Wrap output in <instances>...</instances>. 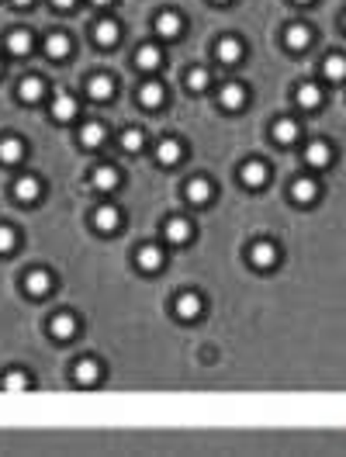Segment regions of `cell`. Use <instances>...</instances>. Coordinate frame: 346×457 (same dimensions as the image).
I'll return each instance as SVG.
<instances>
[{"label":"cell","instance_id":"cell-1","mask_svg":"<svg viewBox=\"0 0 346 457\" xmlns=\"http://www.w3.org/2000/svg\"><path fill=\"white\" fill-rule=\"evenodd\" d=\"M239 180H242L249 191H256V187H263V184L270 180V170H267L263 159H246L242 170H239Z\"/></svg>","mask_w":346,"mask_h":457},{"label":"cell","instance_id":"cell-2","mask_svg":"<svg viewBox=\"0 0 346 457\" xmlns=\"http://www.w3.org/2000/svg\"><path fill=\"white\" fill-rule=\"evenodd\" d=\"M73 381H77L80 388H90V385H97V381H101V364H97L94 357H84V360H77V367H73Z\"/></svg>","mask_w":346,"mask_h":457},{"label":"cell","instance_id":"cell-3","mask_svg":"<svg viewBox=\"0 0 346 457\" xmlns=\"http://www.w3.org/2000/svg\"><path fill=\"white\" fill-rule=\"evenodd\" d=\"M305 163H308L311 170H322V166H329V163H332V146H329L325 139H315V142L305 149Z\"/></svg>","mask_w":346,"mask_h":457},{"label":"cell","instance_id":"cell-4","mask_svg":"<svg viewBox=\"0 0 346 457\" xmlns=\"http://www.w3.org/2000/svg\"><path fill=\"white\" fill-rule=\"evenodd\" d=\"M249 260H253V267L270 271V267L277 264V246H273V243H267V240H260V243H253V246H249Z\"/></svg>","mask_w":346,"mask_h":457},{"label":"cell","instance_id":"cell-5","mask_svg":"<svg viewBox=\"0 0 346 457\" xmlns=\"http://www.w3.org/2000/svg\"><path fill=\"white\" fill-rule=\"evenodd\" d=\"M135 264L142 274H156V271H163V250L160 246H139Z\"/></svg>","mask_w":346,"mask_h":457},{"label":"cell","instance_id":"cell-6","mask_svg":"<svg viewBox=\"0 0 346 457\" xmlns=\"http://www.w3.org/2000/svg\"><path fill=\"white\" fill-rule=\"evenodd\" d=\"M201 309H204V302L194 295V291H184L177 302H173V312L184 319V322H191V319H198L201 315Z\"/></svg>","mask_w":346,"mask_h":457},{"label":"cell","instance_id":"cell-7","mask_svg":"<svg viewBox=\"0 0 346 457\" xmlns=\"http://www.w3.org/2000/svg\"><path fill=\"white\" fill-rule=\"evenodd\" d=\"M49 333L56 336V340H73L77 336V315H70V312H56L52 315V322H49Z\"/></svg>","mask_w":346,"mask_h":457},{"label":"cell","instance_id":"cell-8","mask_svg":"<svg viewBox=\"0 0 346 457\" xmlns=\"http://www.w3.org/2000/svg\"><path fill=\"white\" fill-rule=\"evenodd\" d=\"M118 225H122V215H118L115 204H101L94 211V228H97V233H115Z\"/></svg>","mask_w":346,"mask_h":457},{"label":"cell","instance_id":"cell-9","mask_svg":"<svg viewBox=\"0 0 346 457\" xmlns=\"http://www.w3.org/2000/svg\"><path fill=\"white\" fill-rule=\"evenodd\" d=\"M25 291H28L32 298H46V295L52 291V278H49V271H28V278H25Z\"/></svg>","mask_w":346,"mask_h":457},{"label":"cell","instance_id":"cell-10","mask_svg":"<svg viewBox=\"0 0 346 457\" xmlns=\"http://www.w3.org/2000/svg\"><path fill=\"white\" fill-rule=\"evenodd\" d=\"M163 233H166V240L173 243V246H184V243H191V222L187 218H170L166 225H163Z\"/></svg>","mask_w":346,"mask_h":457},{"label":"cell","instance_id":"cell-11","mask_svg":"<svg viewBox=\"0 0 346 457\" xmlns=\"http://www.w3.org/2000/svg\"><path fill=\"white\" fill-rule=\"evenodd\" d=\"M218 104H222L225 111H239V108L246 104V87H242V84H225L222 94H218Z\"/></svg>","mask_w":346,"mask_h":457},{"label":"cell","instance_id":"cell-12","mask_svg":"<svg viewBox=\"0 0 346 457\" xmlns=\"http://www.w3.org/2000/svg\"><path fill=\"white\" fill-rule=\"evenodd\" d=\"M25 159V142L21 139H0V163L4 166H15V163H21Z\"/></svg>","mask_w":346,"mask_h":457},{"label":"cell","instance_id":"cell-13","mask_svg":"<svg viewBox=\"0 0 346 457\" xmlns=\"http://www.w3.org/2000/svg\"><path fill=\"white\" fill-rule=\"evenodd\" d=\"M180 28H184V21H180L177 11H163V14L156 18V35H160V39H177Z\"/></svg>","mask_w":346,"mask_h":457},{"label":"cell","instance_id":"cell-14","mask_svg":"<svg viewBox=\"0 0 346 457\" xmlns=\"http://www.w3.org/2000/svg\"><path fill=\"white\" fill-rule=\"evenodd\" d=\"M284 46L294 49V52L308 49V46H311V28H308V25H291V28L284 32Z\"/></svg>","mask_w":346,"mask_h":457},{"label":"cell","instance_id":"cell-15","mask_svg":"<svg viewBox=\"0 0 346 457\" xmlns=\"http://www.w3.org/2000/svg\"><path fill=\"white\" fill-rule=\"evenodd\" d=\"M211 180L208 177H191V184H187V201L191 204H208L211 201Z\"/></svg>","mask_w":346,"mask_h":457},{"label":"cell","instance_id":"cell-16","mask_svg":"<svg viewBox=\"0 0 346 457\" xmlns=\"http://www.w3.org/2000/svg\"><path fill=\"white\" fill-rule=\"evenodd\" d=\"M218 59H222L225 66H236V63L242 59V42H239L236 35H225V39L218 42Z\"/></svg>","mask_w":346,"mask_h":457},{"label":"cell","instance_id":"cell-17","mask_svg":"<svg viewBox=\"0 0 346 457\" xmlns=\"http://www.w3.org/2000/svg\"><path fill=\"white\" fill-rule=\"evenodd\" d=\"M298 135H301V128H298V121H294V118H277V121H273V139H277L280 146L298 142Z\"/></svg>","mask_w":346,"mask_h":457},{"label":"cell","instance_id":"cell-18","mask_svg":"<svg viewBox=\"0 0 346 457\" xmlns=\"http://www.w3.org/2000/svg\"><path fill=\"white\" fill-rule=\"evenodd\" d=\"M46 52H49L52 59H66V56L73 52V42H70V35H63V32H52V35L46 39Z\"/></svg>","mask_w":346,"mask_h":457},{"label":"cell","instance_id":"cell-19","mask_svg":"<svg viewBox=\"0 0 346 457\" xmlns=\"http://www.w3.org/2000/svg\"><path fill=\"white\" fill-rule=\"evenodd\" d=\"M163 97H166V87H163V84H156V80L142 84V90H139V104H142V108H160V104H163Z\"/></svg>","mask_w":346,"mask_h":457},{"label":"cell","instance_id":"cell-20","mask_svg":"<svg viewBox=\"0 0 346 457\" xmlns=\"http://www.w3.org/2000/svg\"><path fill=\"white\" fill-rule=\"evenodd\" d=\"M180 156H184V146H180L177 139H163V142L156 146V159H160L163 166H173V163H180Z\"/></svg>","mask_w":346,"mask_h":457},{"label":"cell","instance_id":"cell-21","mask_svg":"<svg viewBox=\"0 0 346 457\" xmlns=\"http://www.w3.org/2000/svg\"><path fill=\"white\" fill-rule=\"evenodd\" d=\"M291 197H294L298 204H311V201L318 197V184H315L311 177H301V180H294V187H291Z\"/></svg>","mask_w":346,"mask_h":457},{"label":"cell","instance_id":"cell-22","mask_svg":"<svg viewBox=\"0 0 346 457\" xmlns=\"http://www.w3.org/2000/svg\"><path fill=\"white\" fill-rule=\"evenodd\" d=\"M32 46H35V39H32L25 28H18V32L8 35V52H11V56H28Z\"/></svg>","mask_w":346,"mask_h":457},{"label":"cell","instance_id":"cell-23","mask_svg":"<svg viewBox=\"0 0 346 457\" xmlns=\"http://www.w3.org/2000/svg\"><path fill=\"white\" fill-rule=\"evenodd\" d=\"M104 135H108V132H104L101 121H87V125L80 128V146H84V149H97V146L104 142Z\"/></svg>","mask_w":346,"mask_h":457},{"label":"cell","instance_id":"cell-24","mask_svg":"<svg viewBox=\"0 0 346 457\" xmlns=\"http://www.w3.org/2000/svg\"><path fill=\"white\" fill-rule=\"evenodd\" d=\"M118 180H122V177H118V170H115V166H97V170L90 173V184H94L97 191H115V187H118Z\"/></svg>","mask_w":346,"mask_h":457},{"label":"cell","instance_id":"cell-25","mask_svg":"<svg viewBox=\"0 0 346 457\" xmlns=\"http://www.w3.org/2000/svg\"><path fill=\"white\" fill-rule=\"evenodd\" d=\"M322 73H325V80H332V84H343L346 80V56H325V63H322Z\"/></svg>","mask_w":346,"mask_h":457},{"label":"cell","instance_id":"cell-26","mask_svg":"<svg viewBox=\"0 0 346 457\" xmlns=\"http://www.w3.org/2000/svg\"><path fill=\"white\" fill-rule=\"evenodd\" d=\"M0 388H4L8 395H21V391H28V388H32V381H28V374H25V371H8V374H4V381H0Z\"/></svg>","mask_w":346,"mask_h":457},{"label":"cell","instance_id":"cell-27","mask_svg":"<svg viewBox=\"0 0 346 457\" xmlns=\"http://www.w3.org/2000/svg\"><path fill=\"white\" fill-rule=\"evenodd\" d=\"M87 94H90L94 101H108V97L115 94V80H111V77H90V80H87Z\"/></svg>","mask_w":346,"mask_h":457},{"label":"cell","instance_id":"cell-28","mask_svg":"<svg viewBox=\"0 0 346 457\" xmlns=\"http://www.w3.org/2000/svg\"><path fill=\"white\" fill-rule=\"evenodd\" d=\"M42 94H46V84H42L39 77H25V80H21V87H18V97H21L25 104H35Z\"/></svg>","mask_w":346,"mask_h":457},{"label":"cell","instance_id":"cell-29","mask_svg":"<svg viewBox=\"0 0 346 457\" xmlns=\"http://www.w3.org/2000/svg\"><path fill=\"white\" fill-rule=\"evenodd\" d=\"M73 115H77V97L56 94V101H52V118H56V121H70Z\"/></svg>","mask_w":346,"mask_h":457},{"label":"cell","instance_id":"cell-30","mask_svg":"<svg viewBox=\"0 0 346 457\" xmlns=\"http://www.w3.org/2000/svg\"><path fill=\"white\" fill-rule=\"evenodd\" d=\"M118 39H122V28H118L115 21H101V25L94 28V42H97V46H104V49H108V46H115Z\"/></svg>","mask_w":346,"mask_h":457},{"label":"cell","instance_id":"cell-31","mask_svg":"<svg viewBox=\"0 0 346 457\" xmlns=\"http://www.w3.org/2000/svg\"><path fill=\"white\" fill-rule=\"evenodd\" d=\"M15 194H18V201H35V197L42 194V184H39V177H18V184H15Z\"/></svg>","mask_w":346,"mask_h":457},{"label":"cell","instance_id":"cell-32","mask_svg":"<svg viewBox=\"0 0 346 457\" xmlns=\"http://www.w3.org/2000/svg\"><path fill=\"white\" fill-rule=\"evenodd\" d=\"M163 63V52L156 49V46H142L139 52H135V66L139 70H156Z\"/></svg>","mask_w":346,"mask_h":457},{"label":"cell","instance_id":"cell-33","mask_svg":"<svg viewBox=\"0 0 346 457\" xmlns=\"http://www.w3.org/2000/svg\"><path fill=\"white\" fill-rule=\"evenodd\" d=\"M298 104H301L305 111H315V108L322 104V90H318L315 84H301V87H298Z\"/></svg>","mask_w":346,"mask_h":457},{"label":"cell","instance_id":"cell-34","mask_svg":"<svg viewBox=\"0 0 346 457\" xmlns=\"http://www.w3.org/2000/svg\"><path fill=\"white\" fill-rule=\"evenodd\" d=\"M208 84H211V77H208V70H201V66H194V70L187 73V87H191L194 94H201V90H208Z\"/></svg>","mask_w":346,"mask_h":457},{"label":"cell","instance_id":"cell-35","mask_svg":"<svg viewBox=\"0 0 346 457\" xmlns=\"http://www.w3.org/2000/svg\"><path fill=\"white\" fill-rule=\"evenodd\" d=\"M146 146V135L139 132V128H128V132H122V149L125 153H139Z\"/></svg>","mask_w":346,"mask_h":457},{"label":"cell","instance_id":"cell-36","mask_svg":"<svg viewBox=\"0 0 346 457\" xmlns=\"http://www.w3.org/2000/svg\"><path fill=\"white\" fill-rule=\"evenodd\" d=\"M15 246H18V233L11 225H0V253H15Z\"/></svg>","mask_w":346,"mask_h":457},{"label":"cell","instance_id":"cell-37","mask_svg":"<svg viewBox=\"0 0 346 457\" xmlns=\"http://www.w3.org/2000/svg\"><path fill=\"white\" fill-rule=\"evenodd\" d=\"M52 4H56V8H59V11H70V8H73V4H77V0H52Z\"/></svg>","mask_w":346,"mask_h":457},{"label":"cell","instance_id":"cell-38","mask_svg":"<svg viewBox=\"0 0 346 457\" xmlns=\"http://www.w3.org/2000/svg\"><path fill=\"white\" fill-rule=\"evenodd\" d=\"M90 4H97V8H108V4H111V0H90Z\"/></svg>","mask_w":346,"mask_h":457},{"label":"cell","instance_id":"cell-39","mask_svg":"<svg viewBox=\"0 0 346 457\" xmlns=\"http://www.w3.org/2000/svg\"><path fill=\"white\" fill-rule=\"evenodd\" d=\"M11 4H18V8H25V4H32V0H11Z\"/></svg>","mask_w":346,"mask_h":457},{"label":"cell","instance_id":"cell-40","mask_svg":"<svg viewBox=\"0 0 346 457\" xmlns=\"http://www.w3.org/2000/svg\"><path fill=\"white\" fill-rule=\"evenodd\" d=\"M298 4H311V0H298Z\"/></svg>","mask_w":346,"mask_h":457},{"label":"cell","instance_id":"cell-41","mask_svg":"<svg viewBox=\"0 0 346 457\" xmlns=\"http://www.w3.org/2000/svg\"><path fill=\"white\" fill-rule=\"evenodd\" d=\"M218 4H225V0H218Z\"/></svg>","mask_w":346,"mask_h":457},{"label":"cell","instance_id":"cell-42","mask_svg":"<svg viewBox=\"0 0 346 457\" xmlns=\"http://www.w3.org/2000/svg\"><path fill=\"white\" fill-rule=\"evenodd\" d=\"M343 25H346V18H343Z\"/></svg>","mask_w":346,"mask_h":457}]
</instances>
